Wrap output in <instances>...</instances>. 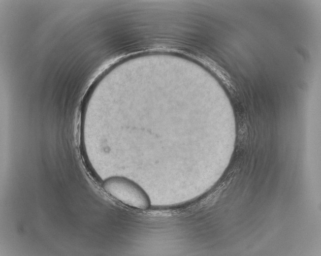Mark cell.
Returning <instances> with one entry per match:
<instances>
[{
    "label": "cell",
    "mask_w": 321,
    "mask_h": 256,
    "mask_svg": "<svg viewBox=\"0 0 321 256\" xmlns=\"http://www.w3.org/2000/svg\"><path fill=\"white\" fill-rule=\"evenodd\" d=\"M103 188L110 196L127 206L145 210L150 206V200L144 190L125 177H110L104 182Z\"/></svg>",
    "instance_id": "obj_1"
}]
</instances>
